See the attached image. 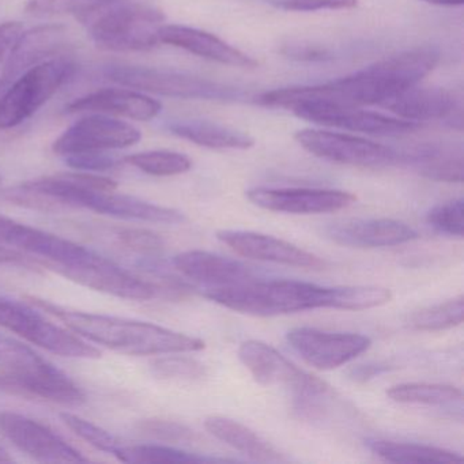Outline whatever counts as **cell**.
I'll return each instance as SVG.
<instances>
[{"label": "cell", "instance_id": "6da1fadb", "mask_svg": "<svg viewBox=\"0 0 464 464\" xmlns=\"http://www.w3.org/2000/svg\"><path fill=\"white\" fill-rule=\"evenodd\" d=\"M439 61L440 53L436 48H414L388 56L361 72L322 85L266 92L259 96L257 102L265 107L287 111L304 104L379 107L398 92L420 83L433 72Z\"/></svg>", "mask_w": 464, "mask_h": 464}, {"label": "cell", "instance_id": "7a4b0ae2", "mask_svg": "<svg viewBox=\"0 0 464 464\" xmlns=\"http://www.w3.org/2000/svg\"><path fill=\"white\" fill-rule=\"evenodd\" d=\"M32 301L48 314L58 317L67 328L78 335L126 354H178L200 352L206 347L202 339L176 333L151 323L70 311L37 298H32Z\"/></svg>", "mask_w": 464, "mask_h": 464}, {"label": "cell", "instance_id": "3957f363", "mask_svg": "<svg viewBox=\"0 0 464 464\" xmlns=\"http://www.w3.org/2000/svg\"><path fill=\"white\" fill-rule=\"evenodd\" d=\"M203 295L225 308L260 317L339 306V286H319L290 279H254L232 286L206 287Z\"/></svg>", "mask_w": 464, "mask_h": 464}, {"label": "cell", "instance_id": "277c9868", "mask_svg": "<svg viewBox=\"0 0 464 464\" xmlns=\"http://www.w3.org/2000/svg\"><path fill=\"white\" fill-rule=\"evenodd\" d=\"M165 17L140 0H104L78 21L94 44L115 53H135L157 47Z\"/></svg>", "mask_w": 464, "mask_h": 464}, {"label": "cell", "instance_id": "5b68a950", "mask_svg": "<svg viewBox=\"0 0 464 464\" xmlns=\"http://www.w3.org/2000/svg\"><path fill=\"white\" fill-rule=\"evenodd\" d=\"M0 390L47 399L64 406H80L85 392L31 347L4 336L0 342Z\"/></svg>", "mask_w": 464, "mask_h": 464}, {"label": "cell", "instance_id": "8992f818", "mask_svg": "<svg viewBox=\"0 0 464 464\" xmlns=\"http://www.w3.org/2000/svg\"><path fill=\"white\" fill-rule=\"evenodd\" d=\"M74 72L75 64L59 56L21 74L0 97V130L14 129L31 119Z\"/></svg>", "mask_w": 464, "mask_h": 464}, {"label": "cell", "instance_id": "52a82bcc", "mask_svg": "<svg viewBox=\"0 0 464 464\" xmlns=\"http://www.w3.org/2000/svg\"><path fill=\"white\" fill-rule=\"evenodd\" d=\"M105 77L112 82L138 92L186 100H238L243 92L206 78L173 70L140 66H111Z\"/></svg>", "mask_w": 464, "mask_h": 464}, {"label": "cell", "instance_id": "ba28073f", "mask_svg": "<svg viewBox=\"0 0 464 464\" xmlns=\"http://www.w3.org/2000/svg\"><path fill=\"white\" fill-rule=\"evenodd\" d=\"M0 325L18 334L31 343L62 357L86 360L102 357L100 350L88 342L59 325L53 324L34 309L14 301L0 298Z\"/></svg>", "mask_w": 464, "mask_h": 464}, {"label": "cell", "instance_id": "9c48e42d", "mask_svg": "<svg viewBox=\"0 0 464 464\" xmlns=\"http://www.w3.org/2000/svg\"><path fill=\"white\" fill-rule=\"evenodd\" d=\"M238 358L259 384L289 388L295 396H330V385L290 362L278 350L260 341L238 347Z\"/></svg>", "mask_w": 464, "mask_h": 464}, {"label": "cell", "instance_id": "30bf717a", "mask_svg": "<svg viewBox=\"0 0 464 464\" xmlns=\"http://www.w3.org/2000/svg\"><path fill=\"white\" fill-rule=\"evenodd\" d=\"M295 140L312 156L336 164L361 168H382L401 164V153L388 146L353 135L323 130H301Z\"/></svg>", "mask_w": 464, "mask_h": 464}, {"label": "cell", "instance_id": "8fae6325", "mask_svg": "<svg viewBox=\"0 0 464 464\" xmlns=\"http://www.w3.org/2000/svg\"><path fill=\"white\" fill-rule=\"evenodd\" d=\"M47 266L82 286L127 300H151L160 293L156 285L138 278L94 252L69 265Z\"/></svg>", "mask_w": 464, "mask_h": 464}, {"label": "cell", "instance_id": "7c38bea8", "mask_svg": "<svg viewBox=\"0 0 464 464\" xmlns=\"http://www.w3.org/2000/svg\"><path fill=\"white\" fill-rule=\"evenodd\" d=\"M140 131L132 124L112 116L91 113L75 121L53 143L59 156L83 153H105L108 150L130 148L140 140Z\"/></svg>", "mask_w": 464, "mask_h": 464}, {"label": "cell", "instance_id": "4fadbf2b", "mask_svg": "<svg viewBox=\"0 0 464 464\" xmlns=\"http://www.w3.org/2000/svg\"><path fill=\"white\" fill-rule=\"evenodd\" d=\"M292 112L304 121H312L320 126L335 127L346 131L362 132V134L380 135V137H396L411 134L422 129L420 123L392 118L382 113L371 112L362 107H346L333 104L298 105Z\"/></svg>", "mask_w": 464, "mask_h": 464}, {"label": "cell", "instance_id": "5bb4252c", "mask_svg": "<svg viewBox=\"0 0 464 464\" xmlns=\"http://www.w3.org/2000/svg\"><path fill=\"white\" fill-rule=\"evenodd\" d=\"M290 346L309 365L322 371L338 368L371 347L368 336L352 333H327L316 328H293L286 334Z\"/></svg>", "mask_w": 464, "mask_h": 464}, {"label": "cell", "instance_id": "9a60e30c", "mask_svg": "<svg viewBox=\"0 0 464 464\" xmlns=\"http://www.w3.org/2000/svg\"><path fill=\"white\" fill-rule=\"evenodd\" d=\"M0 431L18 450L42 463H85L88 459L48 426L13 411L0 412Z\"/></svg>", "mask_w": 464, "mask_h": 464}, {"label": "cell", "instance_id": "2e32d148", "mask_svg": "<svg viewBox=\"0 0 464 464\" xmlns=\"http://www.w3.org/2000/svg\"><path fill=\"white\" fill-rule=\"evenodd\" d=\"M246 198L257 208L286 214L335 213L357 200L354 195L341 189L266 187L248 189Z\"/></svg>", "mask_w": 464, "mask_h": 464}, {"label": "cell", "instance_id": "e0dca14e", "mask_svg": "<svg viewBox=\"0 0 464 464\" xmlns=\"http://www.w3.org/2000/svg\"><path fill=\"white\" fill-rule=\"evenodd\" d=\"M217 238L227 244L236 254L249 259L276 263L289 267L323 270L327 263L295 244L263 233L246 232V230H221Z\"/></svg>", "mask_w": 464, "mask_h": 464}, {"label": "cell", "instance_id": "ac0fdd59", "mask_svg": "<svg viewBox=\"0 0 464 464\" xmlns=\"http://www.w3.org/2000/svg\"><path fill=\"white\" fill-rule=\"evenodd\" d=\"M69 44V29L63 25L53 24L23 32L7 56L6 66L0 78V92L32 67L59 58Z\"/></svg>", "mask_w": 464, "mask_h": 464}, {"label": "cell", "instance_id": "d6986e66", "mask_svg": "<svg viewBox=\"0 0 464 464\" xmlns=\"http://www.w3.org/2000/svg\"><path fill=\"white\" fill-rule=\"evenodd\" d=\"M325 237L350 248H382L417 240L418 232L395 219H350L324 227Z\"/></svg>", "mask_w": 464, "mask_h": 464}, {"label": "cell", "instance_id": "ffe728a7", "mask_svg": "<svg viewBox=\"0 0 464 464\" xmlns=\"http://www.w3.org/2000/svg\"><path fill=\"white\" fill-rule=\"evenodd\" d=\"M0 244L50 260L47 265H69L91 254V249L66 238L0 216Z\"/></svg>", "mask_w": 464, "mask_h": 464}, {"label": "cell", "instance_id": "44dd1931", "mask_svg": "<svg viewBox=\"0 0 464 464\" xmlns=\"http://www.w3.org/2000/svg\"><path fill=\"white\" fill-rule=\"evenodd\" d=\"M66 110L70 113H100L148 121L160 115L162 104L134 89L108 88L75 99Z\"/></svg>", "mask_w": 464, "mask_h": 464}, {"label": "cell", "instance_id": "7402d4cb", "mask_svg": "<svg viewBox=\"0 0 464 464\" xmlns=\"http://www.w3.org/2000/svg\"><path fill=\"white\" fill-rule=\"evenodd\" d=\"M159 42L225 66L238 69H255L257 66V62L243 51L232 47L208 32L189 26L162 24L159 29Z\"/></svg>", "mask_w": 464, "mask_h": 464}, {"label": "cell", "instance_id": "603a6c76", "mask_svg": "<svg viewBox=\"0 0 464 464\" xmlns=\"http://www.w3.org/2000/svg\"><path fill=\"white\" fill-rule=\"evenodd\" d=\"M173 266L206 287L232 286L256 279L255 271L244 263L206 251L181 252L173 257Z\"/></svg>", "mask_w": 464, "mask_h": 464}, {"label": "cell", "instance_id": "cb8c5ba5", "mask_svg": "<svg viewBox=\"0 0 464 464\" xmlns=\"http://www.w3.org/2000/svg\"><path fill=\"white\" fill-rule=\"evenodd\" d=\"M379 107L390 111L396 118L420 123L452 115L456 110V99L447 89L417 83L393 94Z\"/></svg>", "mask_w": 464, "mask_h": 464}, {"label": "cell", "instance_id": "d4e9b609", "mask_svg": "<svg viewBox=\"0 0 464 464\" xmlns=\"http://www.w3.org/2000/svg\"><path fill=\"white\" fill-rule=\"evenodd\" d=\"M83 208L116 218L137 219L154 224H180L186 219L183 213L175 208L154 205L130 195L116 194L115 191L92 192L86 198Z\"/></svg>", "mask_w": 464, "mask_h": 464}, {"label": "cell", "instance_id": "484cf974", "mask_svg": "<svg viewBox=\"0 0 464 464\" xmlns=\"http://www.w3.org/2000/svg\"><path fill=\"white\" fill-rule=\"evenodd\" d=\"M205 426L208 433L213 434L219 441L244 453L252 460L263 461V463H281L286 460L273 445L268 444L259 434L237 420L221 417V415H213L206 418Z\"/></svg>", "mask_w": 464, "mask_h": 464}, {"label": "cell", "instance_id": "4316f807", "mask_svg": "<svg viewBox=\"0 0 464 464\" xmlns=\"http://www.w3.org/2000/svg\"><path fill=\"white\" fill-rule=\"evenodd\" d=\"M401 164H409L423 178L445 183L463 181V151L452 146L423 145L401 153Z\"/></svg>", "mask_w": 464, "mask_h": 464}, {"label": "cell", "instance_id": "83f0119b", "mask_svg": "<svg viewBox=\"0 0 464 464\" xmlns=\"http://www.w3.org/2000/svg\"><path fill=\"white\" fill-rule=\"evenodd\" d=\"M168 130L181 140L217 150H246L255 140L246 132L205 121H173Z\"/></svg>", "mask_w": 464, "mask_h": 464}, {"label": "cell", "instance_id": "f1b7e54d", "mask_svg": "<svg viewBox=\"0 0 464 464\" xmlns=\"http://www.w3.org/2000/svg\"><path fill=\"white\" fill-rule=\"evenodd\" d=\"M365 444L374 455L391 463L459 464L464 461L459 453L431 445L382 439H369Z\"/></svg>", "mask_w": 464, "mask_h": 464}, {"label": "cell", "instance_id": "f546056e", "mask_svg": "<svg viewBox=\"0 0 464 464\" xmlns=\"http://www.w3.org/2000/svg\"><path fill=\"white\" fill-rule=\"evenodd\" d=\"M115 458L123 463H216L227 459L208 458L160 444L121 445Z\"/></svg>", "mask_w": 464, "mask_h": 464}, {"label": "cell", "instance_id": "4dcf8cb0", "mask_svg": "<svg viewBox=\"0 0 464 464\" xmlns=\"http://www.w3.org/2000/svg\"><path fill=\"white\" fill-rule=\"evenodd\" d=\"M387 396L396 403L450 406L461 401V391L453 385L406 382L391 387Z\"/></svg>", "mask_w": 464, "mask_h": 464}, {"label": "cell", "instance_id": "1f68e13d", "mask_svg": "<svg viewBox=\"0 0 464 464\" xmlns=\"http://www.w3.org/2000/svg\"><path fill=\"white\" fill-rule=\"evenodd\" d=\"M464 319V297L458 295L452 300L415 312L407 320V325L415 331H441L460 325Z\"/></svg>", "mask_w": 464, "mask_h": 464}, {"label": "cell", "instance_id": "d6a6232c", "mask_svg": "<svg viewBox=\"0 0 464 464\" xmlns=\"http://www.w3.org/2000/svg\"><path fill=\"white\" fill-rule=\"evenodd\" d=\"M124 161L151 176H176L188 172L192 161L186 154L169 150L143 151L131 154Z\"/></svg>", "mask_w": 464, "mask_h": 464}, {"label": "cell", "instance_id": "836d02e7", "mask_svg": "<svg viewBox=\"0 0 464 464\" xmlns=\"http://www.w3.org/2000/svg\"><path fill=\"white\" fill-rule=\"evenodd\" d=\"M150 368L154 376L172 382H200L208 376L205 363L181 355L159 358L151 362Z\"/></svg>", "mask_w": 464, "mask_h": 464}, {"label": "cell", "instance_id": "e575fe53", "mask_svg": "<svg viewBox=\"0 0 464 464\" xmlns=\"http://www.w3.org/2000/svg\"><path fill=\"white\" fill-rule=\"evenodd\" d=\"M61 418L66 423L67 428L72 429L78 437L102 452L115 456L123 445L118 437L100 426L83 420V418L70 414V412H62Z\"/></svg>", "mask_w": 464, "mask_h": 464}, {"label": "cell", "instance_id": "d590c367", "mask_svg": "<svg viewBox=\"0 0 464 464\" xmlns=\"http://www.w3.org/2000/svg\"><path fill=\"white\" fill-rule=\"evenodd\" d=\"M104 0H28L25 10L36 17L70 15L80 21Z\"/></svg>", "mask_w": 464, "mask_h": 464}, {"label": "cell", "instance_id": "8d00e7d4", "mask_svg": "<svg viewBox=\"0 0 464 464\" xmlns=\"http://www.w3.org/2000/svg\"><path fill=\"white\" fill-rule=\"evenodd\" d=\"M463 217L464 200L459 198V199L434 206L426 214V222L442 235L461 238L464 233Z\"/></svg>", "mask_w": 464, "mask_h": 464}, {"label": "cell", "instance_id": "74e56055", "mask_svg": "<svg viewBox=\"0 0 464 464\" xmlns=\"http://www.w3.org/2000/svg\"><path fill=\"white\" fill-rule=\"evenodd\" d=\"M116 240L124 248L140 254H159L164 249V240L157 233L145 229H116Z\"/></svg>", "mask_w": 464, "mask_h": 464}, {"label": "cell", "instance_id": "f35d334b", "mask_svg": "<svg viewBox=\"0 0 464 464\" xmlns=\"http://www.w3.org/2000/svg\"><path fill=\"white\" fill-rule=\"evenodd\" d=\"M140 430L165 442H191L197 439L194 430L175 420H148L140 423Z\"/></svg>", "mask_w": 464, "mask_h": 464}, {"label": "cell", "instance_id": "ab89813d", "mask_svg": "<svg viewBox=\"0 0 464 464\" xmlns=\"http://www.w3.org/2000/svg\"><path fill=\"white\" fill-rule=\"evenodd\" d=\"M270 4L285 12L314 13L324 10H352L358 0H270Z\"/></svg>", "mask_w": 464, "mask_h": 464}, {"label": "cell", "instance_id": "60d3db41", "mask_svg": "<svg viewBox=\"0 0 464 464\" xmlns=\"http://www.w3.org/2000/svg\"><path fill=\"white\" fill-rule=\"evenodd\" d=\"M66 162L74 169L86 170V172L89 170L102 172V170L112 169L118 164L113 157L105 153L72 154L66 157Z\"/></svg>", "mask_w": 464, "mask_h": 464}, {"label": "cell", "instance_id": "b9f144b4", "mask_svg": "<svg viewBox=\"0 0 464 464\" xmlns=\"http://www.w3.org/2000/svg\"><path fill=\"white\" fill-rule=\"evenodd\" d=\"M281 53L289 56V58L295 59V61L304 62L327 61L331 58L330 51L325 50V48L314 47V45H285Z\"/></svg>", "mask_w": 464, "mask_h": 464}, {"label": "cell", "instance_id": "7bdbcfd3", "mask_svg": "<svg viewBox=\"0 0 464 464\" xmlns=\"http://www.w3.org/2000/svg\"><path fill=\"white\" fill-rule=\"evenodd\" d=\"M391 366L387 362H368L361 363V365L353 366L347 376L350 380L355 382H366L380 374L385 373L390 371Z\"/></svg>", "mask_w": 464, "mask_h": 464}, {"label": "cell", "instance_id": "ee69618b", "mask_svg": "<svg viewBox=\"0 0 464 464\" xmlns=\"http://www.w3.org/2000/svg\"><path fill=\"white\" fill-rule=\"evenodd\" d=\"M23 32L24 26L21 23L0 24V62L9 55L10 50Z\"/></svg>", "mask_w": 464, "mask_h": 464}, {"label": "cell", "instance_id": "f6af8a7d", "mask_svg": "<svg viewBox=\"0 0 464 464\" xmlns=\"http://www.w3.org/2000/svg\"><path fill=\"white\" fill-rule=\"evenodd\" d=\"M21 260H23V255L20 252L13 251L0 244V263H18Z\"/></svg>", "mask_w": 464, "mask_h": 464}, {"label": "cell", "instance_id": "bcb514c9", "mask_svg": "<svg viewBox=\"0 0 464 464\" xmlns=\"http://www.w3.org/2000/svg\"><path fill=\"white\" fill-rule=\"evenodd\" d=\"M426 4L436 5V6L455 7L461 6L464 0H423Z\"/></svg>", "mask_w": 464, "mask_h": 464}, {"label": "cell", "instance_id": "7dc6e473", "mask_svg": "<svg viewBox=\"0 0 464 464\" xmlns=\"http://www.w3.org/2000/svg\"><path fill=\"white\" fill-rule=\"evenodd\" d=\"M10 461H13V459L10 458L7 450L0 445V463H10Z\"/></svg>", "mask_w": 464, "mask_h": 464}, {"label": "cell", "instance_id": "c3c4849f", "mask_svg": "<svg viewBox=\"0 0 464 464\" xmlns=\"http://www.w3.org/2000/svg\"><path fill=\"white\" fill-rule=\"evenodd\" d=\"M2 338H4V335H2V334H0V342H2Z\"/></svg>", "mask_w": 464, "mask_h": 464}, {"label": "cell", "instance_id": "681fc988", "mask_svg": "<svg viewBox=\"0 0 464 464\" xmlns=\"http://www.w3.org/2000/svg\"><path fill=\"white\" fill-rule=\"evenodd\" d=\"M0 181H2V179H0Z\"/></svg>", "mask_w": 464, "mask_h": 464}]
</instances>
